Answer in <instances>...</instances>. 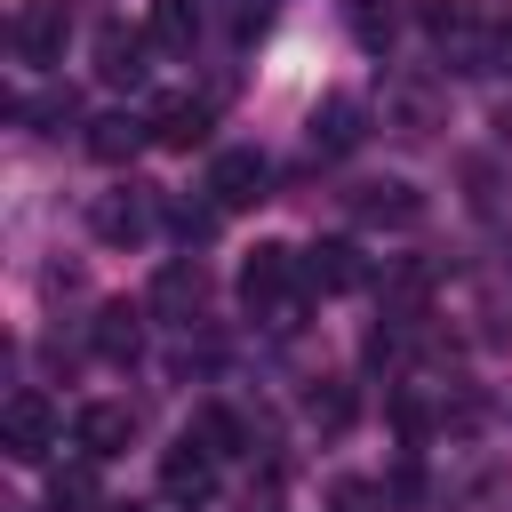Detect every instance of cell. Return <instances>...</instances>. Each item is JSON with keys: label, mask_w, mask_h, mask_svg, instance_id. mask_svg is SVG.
I'll return each instance as SVG.
<instances>
[{"label": "cell", "mask_w": 512, "mask_h": 512, "mask_svg": "<svg viewBox=\"0 0 512 512\" xmlns=\"http://www.w3.org/2000/svg\"><path fill=\"white\" fill-rule=\"evenodd\" d=\"M208 200H216V208H256V200H272V160H264L256 144H224V152L208 160Z\"/></svg>", "instance_id": "2"}, {"label": "cell", "mask_w": 512, "mask_h": 512, "mask_svg": "<svg viewBox=\"0 0 512 512\" xmlns=\"http://www.w3.org/2000/svg\"><path fill=\"white\" fill-rule=\"evenodd\" d=\"M192 440H200L208 456H240V448H248V424H240L232 408H200V416H192Z\"/></svg>", "instance_id": "21"}, {"label": "cell", "mask_w": 512, "mask_h": 512, "mask_svg": "<svg viewBox=\"0 0 512 512\" xmlns=\"http://www.w3.org/2000/svg\"><path fill=\"white\" fill-rule=\"evenodd\" d=\"M344 32L384 56V48L400 40V0H344Z\"/></svg>", "instance_id": "18"}, {"label": "cell", "mask_w": 512, "mask_h": 512, "mask_svg": "<svg viewBox=\"0 0 512 512\" xmlns=\"http://www.w3.org/2000/svg\"><path fill=\"white\" fill-rule=\"evenodd\" d=\"M104 512H144V504H104Z\"/></svg>", "instance_id": "26"}, {"label": "cell", "mask_w": 512, "mask_h": 512, "mask_svg": "<svg viewBox=\"0 0 512 512\" xmlns=\"http://www.w3.org/2000/svg\"><path fill=\"white\" fill-rule=\"evenodd\" d=\"M304 416H312L320 432H352L360 400H352V384H344V376H312V392H304Z\"/></svg>", "instance_id": "19"}, {"label": "cell", "mask_w": 512, "mask_h": 512, "mask_svg": "<svg viewBox=\"0 0 512 512\" xmlns=\"http://www.w3.org/2000/svg\"><path fill=\"white\" fill-rule=\"evenodd\" d=\"M152 56V32H128V24H104L96 32V80H112V88H144V64Z\"/></svg>", "instance_id": "12"}, {"label": "cell", "mask_w": 512, "mask_h": 512, "mask_svg": "<svg viewBox=\"0 0 512 512\" xmlns=\"http://www.w3.org/2000/svg\"><path fill=\"white\" fill-rule=\"evenodd\" d=\"M56 440H64V416H56L40 392H16V400L0 408V448H8L16 464H48Z\"/></svg>", "instance_id": "3"}, {"label": "cell", "mask_w": 512, "mask_h": 512, "mask_svg": "<svg viewBox=\"0 0 512 512\" xmlns=\"http://www.w3.org/2000/svg\"><path fill=\"white\" fill-rule=\"evenodd\" d=\"M48 512H104V496H96V456L48 472Z\"/></svg>", "instance_id": "20"}, {"label": "cell", "mask_w": 512, "mask_h": 512, "mask_svg": "<svg viewBox=\"0 0 512 512\" xmlns=\"http://www.w3.org/2000/svg\"><path fill=\"white\" fill-rule=\"evenodd\" d=\"M440 112H448V96H440V80H424V72H400V80L384 88V128H400V136H432Z\"/></svg>", "instance_id": "8"}, {"label": "cell", "mask_w": 512, "mask_h": 512, "mask_svg": "<svg viewBox=\"0 0 512 512\" xmlns=\"http://www.w3.org/2000/svg\"><path fill=\"white\" fill-rule=\"evenodd\" d=\"M144 32H152V48H192L200 40V0H144Z\"/></svg>", "instance_id": "17"}, {"label": "cell", "mask_w": 512, "mask_h": 512, "mask_svg": "<svg viewBox=\"0 0 512 512\" xmlns=\"http://www.w3.org/2000/svg\"><path fill=\"white\" fill-rule=\"evenodd\" d=\"M128 440H136V408H120V400H88L80 416H72V448L80 456H128Z\"/></svg>", "instance_id": "10"}, {"label": "cell", "mask_w": 512, "mask_h": 512, "mask_svg": "<svg viewBox=\"0 0 512 512\" xmlns=\"http://www.w3.org/2000/svg\"><path fill=\"white\" fill-rule=\"evenodd\" d=\"M16 64H64V40H72V8L64 0H32L16 8Z\"/></svg>", "instance_id": "7"}, {"label": "cell", "mask_w": 512, "mask_h": 512, "mask_svg": "<svg viewBox=\"0 0 512 512\" xmlns=\"http://www.w3.org/2000/svg\"><path fill=\"white\" fill-rule=\"evenodd\" d=\"M216 464H224V456H208V448L184 432V440L160 456V496H168V504H208V496H216Z\"/></svg>", "instance_id": "9"}, {"label": "cell", "mask_w": 512, "mask_h": 512, "mask_svg": "<svg viewBox=\"0 0 512 512\" xmlns=\"http://www.w3.org/2000/svg\"><path fill=\"white\" fill-rule=\"evenodd\" d=\"M200 304H208V264L200 256H168L152 272V288H144V312L152 320H200Z\"/></svg>", "instance_id": "6"}, {"label": "cell", "mask_w": 512, "mask_h": 512, "mask_svg": "<svg viewBox=\"0 0 512 512\" xmlns=\"http://www.w3.org/2000/svg\"><path fill=\"white\" fill-rule=\"evenodd\" d=\"M240 304L264 320V328H296L304 320V304H312V280H304V248H280V240H264L248 264H240Z\"/></svg>", "instance_id": "1"}, {"label": "cell", "mask_w": 512, "mask_h": 512, "mask_svg": "<svg viewBox=\"0 0 512 512\" xmlns=\"http://www.w3.org/2000/svg\"><path fill=\"white\" fill-rule=\"evenodd\" d=\"M152 144H168V152L208 144V104H200V96H160V104H152Z\"/></svg>", "instance_id": "15"}, {"label": "cell", "mask_w": 512, "mask_h": 512, "mask_svg": "<svg viewBox=\"0 0 512 512\" xmlns=\"http://www.w3.org/2000/svg\"><path fill=\"white\" fill-rule=\"evenodd\" d=\"M88 352L112 360V368H128V360L144 352V304H96V320H88Z\"/></svg>", "instance_id": "14"}, {"label": "cell", "mask_w": 512, "mask_h": 512, "mask_svg": "<svg viewBox=\"0 0 512 512\" xmlns=\"http://www.w3.org/2000/svg\"><path fill=\"white\" fill-rule=\"evenodd\" d=\"M16 120H40V128L56 136L64 120H80V96H72V88H48V96H32V104H16Z\"/></svg>", "instance_id": "23"}, {"label": "cell", "mask_w": 512, "mask_h": 512, "mask_svg": "<svg viewBox=\"0 0 512 512\" xmlns=\"http://www.w3.org/2000/svg\"><path fill=\"white\" fill-rule=\"evenodd\" d=\"M160 216H168V232H176V240H208L224 208H216V200H160Z\"/></svg>", "instance_id": "22"}, {"label": "cell", "mask_w": 512, "mask_h": 512, "mask_svg": "<svg viewBox=\"0 0 512 512\" xmlns=\"http://www.w3.org/2000/svg\"><path fill=\"white\" fill-rule=\"evenodd\" d=\"M496 144L512 152V104H496Z\"/></svg>", "instance_id": "25"}, {"label": "cell", "mask_w": 512, "mask_h": 512, "mask_svg": "<svg viewBox=\"0 0 512 512\" xmlns=\"http://www.w3.org/2000/svg\"><path fill=\"white\" fill-rule=\"evenodd\" d=\"M360 136H368V112H360V96H328V104L312 112V152H328V160H336V152H352Z\"/></svg>", "instance_id": "16"}, {"label": "cell", "mask_w": 512, "mask_h": 512, "mask_svg": "<svg viewBox=\"0 0 512 512\" xmlns=\"http://www.w3.org/2000/svg\"><path fill=\"white\" fill-rule=\"evenodd\" d=\"M304 280H312V296H352V288H368V256L352 240H312L304 248Z\"/></svg>", "instance_id": "11"}, {"label": "cell", "mask_w": 512, "mask_h": 512, "mask_svg": "<svg viewBox=\"0 0 512 512\" xmlns=\"http://www.w3.org/2000/svg\"><path fill=\"white\" fill-rule=\"evenodd\" d=\"M352 216L368 232H416L424 224V192L408 176H368V184H352Z\"/></svg>", "instance_id": "4"}, {"label": "cell", "mask_w": 512, "mask_h": 512, "mask_svg": "<svg viewBox=\"0 0 512 512\" xmlns=\"http://www.w3.org/2000/svg\"><path fill=\"white\" fill-rule=\"evenodd\" d=\"M488 72H512V16L488 24Z\"/></svg>", "instance_id": "24"}, {"label": "cell", "mask_w": 512, "mask_h": 512, "mask_svg": "<svg viewBox=\"0 0 512 512\" xmlns=\"http://www.w3.org/2000/svg\"><path fill=\"white\" fill-rule=\"evenodd\" d=\"M144 144H152V112H96L88 120V160H104V168H128Z\"/></svg>", "instance_id": "13"}, {"label": "cell", "mask_w": 512, "mask_h": 512, "mask_svg": "<svg viewBox=\"0 0 512 512\" xmlns=\"http://www.w3.org/2000/svg\"><path fill=\"white\" fill-rule=\"evenodd\" d=\"M152 216H160V200H152L144 184H112V192H96V200H88V232H96V240H112V248L144 240V232H152Z\"/></svg>", "instance_id": "5"}]
</instances>
